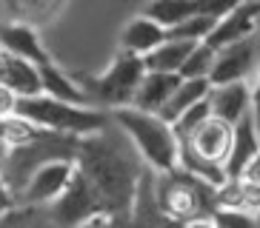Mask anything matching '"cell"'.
<instances>
[{"label": "cell", "instance_id": "18", "mask_svg": "<svg viewBox=\"0 0 260 228\" xmlns=\"http://www.w3.org/2000/svg\"><path fill=\"white\" fill-rule=\"evenodd\" d=\"M209 80H180L177 83V89L172 91V97L166 100V106L157 111V117H160L163 123H172L180 117L183 111H189L191 106H198V103H203L206 100V94H209Z\"/></svg>", "mask_w": 260, "mask_h": 228}, {"label": "cell", "instance_id": "7", "mask_svg": "<svg viewBox=\"0 0 260 228\" xmlns=\"http://www.w3.org/2000/svg\"><path fill=\"white\" fill-rule=\"evenodd\" d=\"M254 63V40H240V43L223 46L214 52V63L209 71V86H226V83H246V77L252 74Z\"/></svg>", "mask_w": 260, "mask_h": 228}, {"label": "cell", "instance_id": "34", "mask_svg": "<svg viewBox=\"0 0 260 228\" xmlns=\"http://www.w3.org/2000/svg\"><path fill=\"white\" fill-rule=\"evenodd\" d=\"M257 26H260V20H257Z\"/></svg>", "mask_w": 260, "mask_h": 228}, {"label": "cell", "instance_id": "3", "mask_svg": "<svg viewBox=\"0 0 260 228\" xmlns=\"http://www.w3.org/2000/svg\"><path fill=\"white\" fill-rule=\"evenodd\" d=\"M112 117H115V123L123 129V134L132 140V145L138 148V154L152 168H157L163 174H169V171L177 168L180 145H177L169 123H163L157 114L138 111V108H132V106L112 108Z\"/></svg>", "mask_w": 260, "mask_h": 228}, {"label": "cell", "instance_id": "24", "mask_svg": "<svg viewBox=\"0 0 260 228\" xmlns=\"http://www.w3.org/2000/svg\"><path fill=\"white\" fill-rule=\"evenodd\" d=\"M203 120H209V103H206V100H203V103H198V106H191L189 111H183L175 123H172V134H175L177 145L186 143V140L198 131V126Z\"/></svg>", "mask_w": 260, "mask_h": 228}, {"label": "cell", "instance_id": "26", "mask_svg": "<svg viewBox=\"0 0 260 228\" xmlns=\"http://www.w3.org/2000/svg\"><path fill=\"white\" fill-rule=\"evenodd\" d=\"M249 97H252V120H254V129L260 134V66L254 68V83L249 86Z\"/></svg>", "mask_w": 260, "mask_h": 228}, {"label": "cell", "instance_id": "19", "mask_svg": "<svg viewBox=\"0 0 260 228\" xmlns=\"http://www.w3.org/2000/svg\"><path fill=\"white\" fill-rule=\"evenodd\" d=\"M194 46H198V43L163 40L157 49H152V52L146 54V57H140V60H143L146 71H157V74H177V71H180V66H183V60L191 54V49H194Z\"/></svg>", "mask_w": 260, "mask_h": 228}, {"label": "cell", "instance_id": "4", "mask_svg": "<svg viewBox=\"0 0 260 228\" xmlns=\"http://www.w3.org/2000/svg\"><path fill=\"white\" fill-rule=\"evenodd\" d=\"M143 74H146L143 60L120 52L103 74L86 80L80 89L86 91V97H89L92 106H94V103H100V106L120 108V106H132L135 89H138V83H140V77H143Z\"/></svg>", "mask_w": 260, "mask_h": 228}, {"label": "cell", "instance_id": "11", "mask_svg": "<svg viewBox=\"0 0 260 228\" xmlns=\"http://www.w3.org/2000/svg\"><path fill=\"white\" fill-rule=\"evenodd\" d=\"M209 103V117L223 120L235 126L252 114V97H249V83H226V86H212L206 94Z\"/></svg>", "mask_w": 260, "mask_h": 228}, {"label": "cell", "instance_id": "33", "mask_svg": "<svg viewBox=\"0 0 260 228\" xmlns=\"http://www.w3.org/2000/svg\"><path fill=\"white\" fill-rule=\"evenodd\" d=\"M254 220H257V228H260V211H257V217H254Z\"/></svg>", "mask_w": 260, "mask_h": 228}, {"label": "cell", "instance_id": "5", "mask_svg": "<svg viewBox=\"0 0 260 228\" xmlns=\"http://www.w3.org/2000/svg\"><path fill=\"white\" fill-rule=\"evenodd\" d=\"M98 214H103L98 194H94L89 180L75 166V174H72L66 191L52 203V220L60 228H77L83 222H89L92 217H98Z\"/></svg>", "mask_w": 260, "mask_h": 228}, {"label": "cell", "instance_id": "30", "mask_svg": "<svg viewBox=\"0 0 260 228\" xmlns=\"http://www.w3.org/2000/svg\"><path fill=\"white\" fill-rule=\"evenodd\" d=\"M77 228H115V217L112 214H98V217H92L89 222H83Z\"/></svg>", "mask_w": 260, "mask_h": 228}, {"label": "cell", "instance_id": "29", "mask_svg": "<svg viewBox=\"0 0 260 228\" xmlns=\"http://www.w3.org/2000/svg\"><path fill=\"white\" fill-rule=\"evenodd\" d=\"M15 194H12V191H9V185L6 182H3V177H0V214H6V211H12V208H15Z\"/></svg>", "mask_w": 260, "mask_h": 228}, {"label": "cell", "instance_id": "9", "mask_svg": "<svg viewBox=\"0 0 260 228\" xmlns=\"http://www.w3.org/2000/svg\"><path fill=\"white\" fill-rule=\"evenodd\" d=\"M180 145H186L194 157L206 160L212 166H223L226 157H229V148H232V126L223 123V120L209 117V120L200 123L198 131Z\"/></svg>", "mask_w": 260, "mask_h": 228}, {"label": "cell", "instance_id": "31", "mask_svg": "<svg viewBox=\"0 0 260 228\" xmlns=\"http://www.w3.org/2000/svg\"><path fill=\"white\" fill-rule=\"evenodd\" d=\"M49 3H52V0H20V6H23L26 12H43Z\"/></svg>", "mask_w": 260, "mask_h": 228}, {"label": "cell", "instance_id": "21", "mask_svg": "<svg viewBox=\"0 0 260 228\" xmlns=\"http://www.w3.org/2000/svg\"><path fill=\"white\" fill-rule=\"evenodd\" d=\"M149 20H154L160 29H172L186 17L200 15V0H152L143 12Z\"/></svg>", "mask_w": 260, "mask_h": 228}, {"label": "cell", "instance_id": "10", "mask_svg": "<svg viewBox=\"0 0 260 228\" xmlns=\"http://www.w3.org/2000/svg\"><path fill=\"white\" fill-rule=\"evenodd\" d=\"M203 182H198L194 177L183 174V171H169L166 185L160 188V208L175 217V220H189L200 211V194L198 188Z\"/></svg>", "mask_w": 260, "mask_h": 228}, {"label": "cell", "instance_id": "6", "mask_svg": "<svg viewBox=\"0 0 260 228\" xmlns=\"http://www.w3.org/2000/svg\"><path fill=\"white\" fill-rule=\"evenodd\" d=\"M72 174H75V160H49L31 171L17 200L29 205H52L66 191Z\"/></svg>", "mask_w": 260, "mask_h": 228}, {"label": "cell", "instance_id": "20", "mask_svg": "<svg viewBox=\"0 0 260 228\" xmlns=\"http://www.w3.org/2000/svg\"><path fill=\"white\" fill-rule=\"evenodd\" d=\"M217 200L223 208L229 211H240V214H252L257 217L260 211V185L246 180H226L217 188Z\"/></svg>", "mask_w": 260, "mask_h": 228}, {"label": "cell", "instance_id": "22", "mask_svg": "<svg viewBox=\"0 0 260 228\" xmlns=\"http://www.w3.org/2000/svg\"><path fill=\"white\" fill-rule=\"evenodd\" d=\"M217 17L209 15H191L183 23H177L172 29H166V40H180V43H206V37L214 31Z\"/></svg>", "mask_w": 260, "mask_h": 228}, {"label": "cell", "instance_id": "8", "mask_svg": "<svg viewBox=\"0 0 260 228\" xmlns=\"http://www.w3.org/2000/svg\"><path fill=\"white\" fill-rule=\"evenodd\" d=\"M257 20H260V0H240L229 15L217 20L214 31L206 37V46L217 52V49H223V46L249 40L252 31L257 29Z\"/></svg>", "mask_w": 260, "mask_h": 228}, {"label": "cell", "instance_id": "13", "mask_svg": "<svg viewBox=\"0 0 260 228\" xmlns=\"http://www.w3.org/2000/svg\"><path fill=\"white\" fill-rule=\"evenodd\" d=\"M0 52L20 57V60H29L35 66H43V63L52 60L46 46L40 43L38 31L31 29L29 23H3L0 26Z\"/></svg>", "mask_w": 260, "mask_h": 228}, {"label": "cell", "instance_id": "23", "mask_svg": "<svg viewBox=\"0 0 260 228\" xmlns=\"http://www.w3.org/2000/svg\"><path fill=\"white\" fill-rule=\"evenodd\" d=\"M212 63H214V49H209L206 43H198L191 49V54L183 60L177 77H180V80H209Z\"/></svg>", "mask_w": 260, "mask_h": 228}, {"label": "cell", "instance_id": "2", "mask_svg": "<svg viewBox=\"0 0 260 228\" xmlns=\"http://www.w3.org/2000/svg\"><path fill=\"white\" fill-rule=\"evenodd\" d=\"M15 114L29 120L31 126H38L43 131H52V134H66V137H92L109 126L106 111H100L94 106H69V103H60V100H52L46 94H38V97L29 100H17Z\"/></svg>", "mask_w": 260, "mask_h": 228}, {"label": "cell", "instance_id": "12", "mask_svg": "<svg viewBox=\"0 0 260 228\" xmlns=\"http://www.w3.org/2000/svg\"><path fill=\"white\" fill-rule=\"evenodd\" d=\"M257 151H260V134L254 129L252 114H246L240 123L232 126V148H229L226 163H223L226 180H240V174L246 171V166L254 160Z\"/></svg>", "mask_w": 260, "mask_h": 228}, {"label": "cell", "instance_id": "28", "mask_svg": "<svg viewBox=\"0 0 260 228\" xmlns=\"http://www.w3.org/2000/svg\"><path fill=\"white\" fill-rule=\"evenodd\" d=\"M240 180H246V182H254V185H260V151L254 154V160L246 166V171L240 174Z\"/></svg>", "mask_w": 260, "mask_h": 228}, {"label": "cell", "instance_id": "27", "mask_svg": "<svg viewBox=\"0 0 260 228\" xmlns=\"http://www.w3.org/2000/svg\"><path fill=\"white\" fill-rule=\"evenodd\" d=\"M15 106H17V97L9 89H3V86H0V120L12 117V114H15Z\"/></svg>", "mask_w": 260, "mask_h": 228}, {"label": "cell", "instance_id": "16", "mask_svg": "<svg viewBox=\"0 0 260 228\" xmlns=\"http://www.w3.org/2000/svg\"><path fill=\"white\" fill-rule=\"evenodd\" d=\"M166 40V29H160L154 20L146 15H138L126 23V29L120 34V52L132 54V57H146V54L157 49Z\"/></svg>", "mask_w": 260, "mask_h": 228}, {"label": "cell", "instance_id": "14", "mask_svg": "<svg viewBox=\"0 0 260 228\" xmlns=\"http://www.w3.org/2000/svg\"><path fill=\"white\" fill-rule=\"evenodd\" d=\"M0 86L9 89L17 100H29L43 94L38 66L29 60H20V57H12L6 52H0Z\"/></svg>", "mask_w": 260, "mask_h": 228}, {"label": "cell", "instance_id": "1", "mask_svg": "<svg viewBox=\"0 0 260 228\" xmlns=\"http://www.w3.org/2000/svg\"><path fill=\"white\" fill-rule=\"evenodd\" d=\"M100 134L83 137L77 143L75 166L94 188L103 214L115 217L117 211H126L132 205L135 188H138V168L129 160V154H123L120 145Z\"/></svg>", "mask_w": 260, "mask_h": 228}, {"label": "cell", "instance_id": "15", "mask_svg": "<svg viewBox=\"0 0 260 228\" xmlns=\"http://www.w3.org/2000/svg\"><path fill=\"white\" fill-rule=\"evenodd\" d=\"M180 77L177 74H157V71H146L140 77L138 89H135V97H132V108L138 111H146V114H157L166 100L172 97V91L177 89Z\"/></svg>", "mask_w": 260, "mask_h": 228}, {"label": "cell", "instance_id": "17", "mask_svg": "<svg viewBox=\"0 0 260 228\" xmlns=\"http://www.w3.org/2000/svg\"><path fill=\"white\" fill-rule=\"evenodd\" d=\"M38 71H40V89H43L46 97L60 100V103H69V106H92L89 97H86V91L80 89L69 74H63L52 60L43 63V66H38Z\"/></svg>", "mask_w": 260, "mask_h": 228}, {"label": "cell", "instance_id": "25", "mask_svg": "<svg viewBox=\"0 0 260 228\" xmlns=\"http://www.w3.org/2000/svg\"><path fill=\"white\" fill-rule=\"evenodd\" d=\"M217 228H257V220L252 214H240V211H229V208H220L214 214Z\"/></svg>", "mask_w": 260, "mask_h": 228}, {"label": "cell", "instance_id": "32", "mask_svg": "<svg viewBox=\"0 0 260 228\" xmlns=\"http://www.w3.org/2000/svg\"><path fill=\"white\" fill-rule=\"evenodd\" d=\"M6 151H9V148H6V143H3V134H0V163H3V157H6Z\"/></svg>", "mask_w": 260, "mask_h": 228}]
</instances>
